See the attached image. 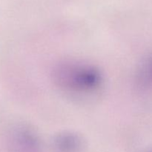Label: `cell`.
<instances>
[{
  "label": "cell",
  "mask_w": 152,
  "mask_h": 152,
  "mask_svg": "<svg viewBox=\"0 0 152 152\" xmlns=\"http://www.w3.org/2000/svg\"><path fill=\"white\" fill-rule=\"evenodd\" d=\"M55 86L62 92L77 99H90L103 87L102 71L93 64L67 59L56 64L52 71Z\"/></svg>",
  "instance_id": "1"
},
{
  "label": "cell",
  "mask_w": 152,
  "mask_h": 152,
  "mask_svg": "<svg viewBox=\"0 0 152 152\" xmlns=\"http://www.w3.org/2000/svg\"><path fill=\"white\" fill-rule=\"evenodd\" d=\"M4 143L6 152H43L39 134L25 123L12 125L6 132Z\"/></svg>",
  "instance_id": "2"
},
{
  "label": "cell",
  "mask_w": 152,
  "mask_h": 152,
  "mask_svg": "<svg viewBox=\"0 0 152 152\" xmlns=\"http://www.w3.org/2000/svg\"><path fill=\"white\" fill-rule=\"evenodd\" d=\"M50 145L53 152H83L86 141L77 132L63 131L53 137Z\"/></svg>",
  "instance_id": "3"
},
{
  "label": "cell",
  "mask_w": 152,
  "mask_h": 152,
  "mask_svg": "<svg viewBox=\"0 0 152 152\" xmlns=\"http://www.w3.org/2000/svg\"><path fill=\"white\" fill-rule=\"evenodd\" d=\"M142 152H152V148H149V149H146V150H144Z\"/></svg>",
  "instance_id": "4"
}]
</instances>
